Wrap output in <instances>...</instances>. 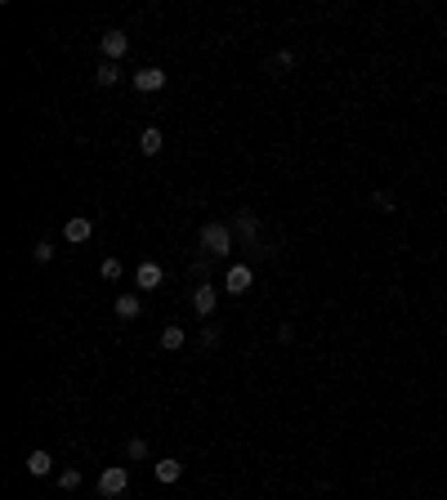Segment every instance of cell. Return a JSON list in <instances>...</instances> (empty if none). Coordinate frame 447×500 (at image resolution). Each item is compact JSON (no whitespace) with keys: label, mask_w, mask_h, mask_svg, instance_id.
<instances>
[{"label":"cell","mask_w":447,"mask_h":500,"mask_svg":"<svg viewBox=\"0 0 447 500\" xmlns=\"http://www.w3.org/2000/svg\"><path fill=\"white\" fill-rule=\"evenodd\" d=\"M99 273H103V282H116V277H121V259H103Z\"/></svg>","instance_id":"cell-20"},{"label":"cell","mask_w":447,"mask_h":500,"mask_svg":"<svg viewBox=\"0 0 447 500\" xmlns=\"http://www.w3.org/2000/svg\"><path fill=\"white\" fill-rule=\"evenodd\" d=\"M156 482H166V487H171V482H179V478H184V465H179V460L175 456H166V460H156Z\"/></svg>","instance_id":"cell-9"},{"label":"cell","mask_w":447,"mask_h":500,"mask_svg":"<svg viewBox=\"0 0 447 500\" xmlns=\"http://www.w3.org/2000/svg\"><path fill=\"white\" fill-rule=\"evenodd\" d=\"M50 469H54V456H50V451H32V456H27V473H32V478H45Z\"/></svg>","instance_id":"cell-11"},{"label":"cell","mask_w":447,"mask_h":500,"mask_svg":"<svg viewBox=\"0 0 447 500\" xmlns=\"http://www.w3.org/2000/svg\"><path fill=\"white\" fill-rule=\"evenodd\" d=\"M161 349L179 353V349H184V331H179V326H166V331H161Z\"/></svg>","instance_id":"cell-13"},{"label":"cell","mask_w":447,"mask_h":500,"mask_svg":"<svg viewBox=\"0 0 447 500\" xmlns=\"http://www.w3.org/2000/svg\"><path fill=\"white\" fill-rule=\"evenodd\" d=\"M58 487H63V492H76V487H81V469H63V473H58Z\"/></svg>","instance_id":"cell-17"},{"label":"cell","mask_w":447,"mask_h":500,"mask_svg":"<svg viewBox=\"0 0 447 500\" xmlns=\"http://www.w3.org/2000/svg\"><path fill=\"white\" fill-rule=\"evenodd\" d=\"M192 309H197L201 317H211L215 309H220V290H215L211 282H201V286H192Z\"/></svg>","instance_id":"cell-3"},{"label":"cell","mask_w":447,"mask_h":500,"mask_svg":"<svg viewBox=\"0 0 447 500\" xmlns=\"http://www.w3.org/2000/svg\"><path fill=\"white\" fill-rule=\"evenodd\" d=\"M161 277H166V273H161V264H152V259H148V264H139L135 282H139V290H156V286H161Z\"/></svg>","instance_id":"cell-8"},{"label":"cell","mask_w":447,"mask_h":500,"mask_svg":"<svg viewBox=\"0 0 447 500\" xmlns=\"http://www.w3.org/2000/svg\"><path fill=\"white\" fill-rule=\"evenodd\" d=\"M269 67H273V72H291V67H295V54H291V50L273 54V63H269Z\"/></svg>","instance_id":"cell-18"},{"label":"cell","mask_w":447,"mask_h":500,"mask_svg":"<svg viewBox=\"0 0 447 500\" xmlns=\"http://www.w3.org/2000/svg\"><path fill=\"white\" fill-rule=\"evenodd\" d=\"M126 487H130V473L121 469V465H112V469L99 473V492H103V496H121Z\"/></svg>","instance_id":"cell-2"},{"label":"cell","mask_w":447,"mask_h":500,"mask_svg":"<svg viewBox=\"0 0 447 500\" xmlns=\"http://www.w3.org/2000/svg\"><path fill=\"white\" fill-rule=\"evenodd\" d=\"M201 344L215 349V344H220V331H215V326H206V331H201Z\"/></svg>","instance_id":"cell-21"},{"label":"cell","mask_w":447,"mask_h":500,"mask_svg":"<svg viewBox=\"0 0 447 500\" xmlns=\"http://www.w3.org/2000/svg\"><path fill=\"white\" fill-rule=\"evenodd\" d=\"M201 250L215 255V259H224V255L233 250V228L228 224H206L201 228Z\"/></svg>","instance_id":"cell-1"},{"label":"cell","mask_w":447,"mask_h":500,"mask_svg":"<svg viewBox=\"0 0 447 500\" xmlns=\"http://www.w3.org/2000/svg\"><path fill=\"white\" fill-rule=\"evenodd\" d=\"M233 233H241V241H255V237H260V219L251 215V210H237V219H233Z\"/></svg>","instance_id":"cell-10"},{"label":"cell","mask_w":447,"mask_h":500,"mask_svg":"<svg viewBox=\"0 0 447 500\" xmlns=\"http://www.w3.org/2000/svg\"><path fill=\"white\" fill-rule=\"evenodd\" d=\"M161 130H156V126H148V130H143L139 134V152H148V156H156V152H161Z\"/></svg>","instance_id":"cell-12"},{"label":"cell","mask_w":447,"mask_h":500,"mask_svg":"<svg viewBox=\"0 0 447 500\" xmlns=\"http://www.w3.org/2000/svg\"><path fill=\"white\" fill-rule=\"evenodd\" d=\"M116 317H139V295H116Z\"/></svg>","instance_id":"cell-14"},{"label":"cell","mask_w":447,"mask_h":500,"mask_svg":"<svg viewBox=\"0 0 447 500\" xmlns=\"http://www.w3.org/2000/svg\"><path fill=\"white\" fill-rule=\"evenodd\" d=\"M130 50V36L121 32V27H112V32H103V54H107V63H116L121 54Z\"/></svg>","instance_id":"cell-6"},{"label":"cell","mask_w":447,"mask_h":500,"mask_svg":"<svg viewBox=\"0 0 447 500\" xmlns=\"http://www.w3.org/2000/svg\"><path fill=\"white\" fill-rule=\"evenodd\" d=\"M251 282H255V273H251L246 264H233V268H228V290H233V295H246Z\"/></svg>","instance_id":"cell-7"},{"label":"cell","mask_w":447,"mask_h":500,"mask_svg":"<svg viewBox=\"0 0 447 500\" xmlns=\"http://www.w3.org/2000/svg\"><path fill=\"white\" fill-rule=\"evenodd\" d=\"M135 90H139V94L166 90V72H161V67H143V72H135Z\"/></svg>","instance_id":"cell-5"},{"label":"cell","mask_w":447,"mask_h":500,"mask_svg":"<svg viewBox=\"0 0 447 500\" xmlns=\"http://www.w3.org/2000/svg\"><path fill=\"white\" fill-rule=\"evenodd\" d=\"M126 456H130V460H143V456H148V442H143V438H130V442H126Z\"/></svg>","instance_id":"cell-19"},{"label":"cell","mask_w":447,"mask_h":500,"mask_svg":"<svg viewBox=\"0 0 447 500\" xmlns=\"http://www.w3.org/2000/svg\"><path fill=\"white\" fill-rule=\"evenodd\" d=\"M90 237H94V224L86 215H76V219L63 224V241H72V246H81V241H90Z\"/></svg>","instance_id":"cell-4"},{"label":"cell","mask_w":447,"mask_h":500,"mask_svg":"<svg viewBox=\"0 0 447 500\" xmlns=\"http://www.w3.org/2000/svg\"><path fill=\"white\" fill-rule=\"evenodd\" d=\"M94 76H99V85H116V81H121V67H116V63H103Z\"/></svg>","instance_id":"cell-16"},{"label":"cell","mask_w":447,"mask_h":500,"mask_svg":"<svg viewBox=\"0 0 447 500\" xmlns=\"http://www.w3.org/2000/svg\"><path fill=\"white\" fill-rule=\"evenodd\" d=\"M32 259H36V264H50V259H54V241H36V246H32Z\"/></svg>","instance_id":"cell-15"}]
</instances>
